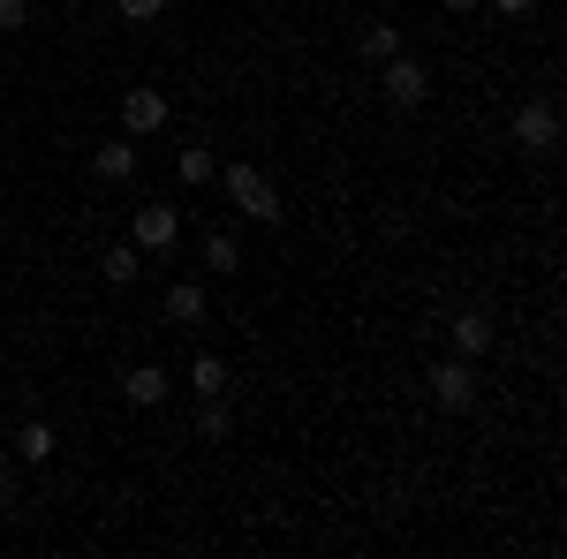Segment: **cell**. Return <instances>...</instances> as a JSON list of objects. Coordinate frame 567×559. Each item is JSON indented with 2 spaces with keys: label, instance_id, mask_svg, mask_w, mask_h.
Returning a JSON list of instances; mask_svg holds the SVG:
<instances>
[{
  "label": "cell",
  "instance_id": "obj_5",
  "mask_svg": "<svg viewBox=\"0 0 567 559\" xmlns=\"http://www.w3.org/2000/svg\"><path fill=\"white\" fill-rule=\"evenodd\" d=\"M432 401L446 416H462V408H477V363L470 355H454V363H439L432 371Z\"/></svg>",
  "mask_w": 567,
  "mask_h": 559
},
{
  "label": "cell",
  "instance_id": "obj_3",
  "mask_svg": "<svg viewBox=\"0 0 567 559\" xmlns=\"http://www.w3.org/2000/svg\"><path fill=\"white\" fill-rule=\"evenodd\" d=\"M130 242L144 250V258H175V242H182V213L175 205H136V219H130Z\"/></svg>",
  "mask_w": 567,
  "mask_h": 559
},
{
  "label": "cell",
  "instance_id": "obj_14",
  "mask_svg": "<svg viewBox=\"0 0 567 559\" xmlns=\"http://www.w3.org/2000/svg\"><path fill=\"white\" fill-rule=\"evenodd\" d=\"M205 265H213V272H243V242H235L227 227H213V235H205Z\"/></svg>",
  "mask_w": 567,
  "mask_h": 559
},
{
  "label": "cell",
  "instance_id": "obj_21",
  "mask_svg": "<svg viewBox=\"0 0 567 559\" xmlns=\"http://www.w3.org/2000/svg\"><path fill=\"white\" fill-rule=\"evenodd\" d=\"M446 8H454V15H470V8H484V0H446Z\"/></svg>",
  "mask_w": 567,
  "mask_h": 559
},
{
  "label": "cell",
  "instance_id": "obj_18",
  "mask_svg": "<svg viewBox=\"0 0 567 559\" xmlns=\"http://www.w3.org/2000/svg\"><path fill=\"white\" fill-rule=\"evenodd\" d=\"M31 23V0H0V31H23Z\"/></svg>",
  "mask_w": 567,
  "mask_h": 559
},
{
  "label": "cell",
  "instance_id": "obj_12",
  "mask_svg": "<svg viewBox=\"0 0 567 559\" xmlns=\"http://www.w3.org/2000/svg\"><path fill=\"white\" fill-rule=\"evenodd\" d=\"M167 318H175V325H197V318H205V288H197V280H175V288H167Z\"/></svg>",
  "mask_w": 567,
  "mask_h": 559
},
{
  "label": "cell",
  "instance_id": "obj_1",
  "mask_svg": "<svg viewBox=\"0 0 567 559\" xmlns=\"http://www.w3.org/2000/svg\"><path fill=\"white\" fill-rule=\"evenodd\" d=\"M219 189H227V205H235L243 219H258V227H280V189L265 182V167L235 159V167L219 174Z\"/></svg>",
  "mask_w": 567,
  "mask_h": 559
},
{
  "label": "cell",
  "instance_id": "obj_2",
  "mask_svg": "<svg viewBox=\"0 0 567 559\" xmlns=\"http://www.w3.org/2000/svg\"><path fill=\"white\" fill-rule=\"evenodd\" d=\"M515 144H523L529 159H553L560 152V106L553 99H523L515 106Z\"/></svg>",
  "mask_w": 567,
  "mask_h": 559
},
{
  "label": "cell",
  "instance_id": "obj_22",
  "mask_svg": "<svg viewBox=\"0 0 567 559\" xmlns=\"http://www.w3.org/2000/svg\"><path fill=\"white\" fill-rule=\"evenodd\" d=\"M0 499H8V462H0Z\"/></svg>",
  "mask_w": 567,
  "mask_h": 559
},
{
  "label": "cell",
  "instance_id": "obj_11",
  "mask_svg": "<svg viewBox=\"0 0 567 559\" xmlns=\"http://www.w3.org/2000/svg\"><path fill=\"white\" fill-rule=\"evenodd\" d=\"M53 446H61V438H53V424H23V431H16V454H23L31 469H45V462H53Z\"/></svg>",
  "mask_w": 567,
  "mask_h": 559
},
{
  "label": "cell",
  "instance_id": "obj_19",
  "mask_svg": "<svg viewBox=\"0 0 567 559\" xmlns=\"http://www.w3.org/2000/svg\"><path fill=\"white\" fill-rule=\"evenodd\" d=\"M114 8H122V15H130V23H152V15H159V8H167V0H114Z\"/></svg>",
  "mask_w": 567,
  "mask_h": 559
},
{
  "label": "cell",
  "instance_id": "obj_15",
  "mask_svg": "<svg viewBox=\"0 0 567 559\" xmlns=\"http://www.w3.org/2000/svg\"><path fill=\"white\" fill-rule=\"evenodd\" d=\"M175 167H182V182L197 189V182H213V174H219V159H213V144H182V159H175Z\"/></svg>",
  "mask_w": 567,
  "mask_h": 559
},
{
  "label": "cell",
  "instance_id": "obj_7",
  "mask_svg": "<svg viewBox=\"0 0 567 559\" xmlns=\"http://www.w3.org/2000/svg\"><path fill=\"white\" fill-rule=\"evenodd\" d=\"M446 333H454V355H470V363H477L484 348L499 341V325H492L484 310H454V325H446Z\"/></svg>",
  "mask_w": 567,
  "mask_h": 559
},
{
  "label": "cell",
  "instance_id": "obj_9",
  "mask_svg": "<svg viewBox=\"0 0 567 559\" xmlns=\"http://www.w3.org/2000/svg\"><path fill=\"white\" fill-rule=\"evenodd\" d=\"M99 272H106V288H130L136 272H144V250L136 242H114V250H99Z\"/></svg>",
  "mask_w": 567,
  "mask_h": 559
},
{
  "label": "cell",
  "instance_id": "obj_6",
  "mask_svg": "<svg viewBox=\"0 0 567 559\" xmlns=\"http://www.w3.org/2000/svg\"><path fill=\"white\" fill-rule=\"evenodd\" d=\"M122 130H130V136L167 130V91H159V84H136L130 99H122Z\"/></svg>",
  "mask_w": 567,
  "mask_h": 559
},
{
  "label": "cell",
  "instance_id": "obj_10",
  "mask_svg": "<svg viewBox=\"0 0 567 559\" xmlns=\"http://www.w3.org/2000/svg\"><path fill=\"white\" fill-rule=\"evenodd\" d=\"M91 174H99V182H130L136 174V144H99V152H91Z\"/></svg>",
  "mask_w": 567,
  "mask_h": 559
},
{
  "label": "cell",
  "instance_id": "obj_16",
  "mask_svg": "<svg viewBox=\"0 0 567 559\" xmlns=\"http://www.w3.org/2000/svg\"><path fill=\"white\" fill-rule=\"evenodd\" d=\"M363 53H371V61H393V53H401V31H393V23H363Z\"/></svg>",
  "mask_w": 567,
  "mask_h": 559
},
{
  "label": "cell",
  "instance_id": "obj_20",
  "mask_svg": "<svg viewBox=\"0 0 567 559\" xmlns=\"http://www.w3.org/2000/svg\"><path fill=\"white\" fill-rule=\"evenodd\" d=\"M492 8H499V15H529V0H492Z\"/></svg>",
  "mask_w": 567,
  "mask_h": 559
},
{
  "label": "cell",
  "instance_id": "obj_13",
  "mask_svg": "<svg viewBox=\"0 0 567 559\" xmlns=\"http://www.w3.org/2000/svg\"><path fill=\"white\" fill-rule=\"evenodd\" d=\"M189 386H197V401H219V393H227V363H219V355H197V363H189Z\"/></svg>",
  "mask_w": 567,
  "mask_h": 559
},
{
  "label": "cell",
  "instance_id": "obj_4",
  "mask_svg": "<svg viewBox=\"0 0 567 559\" xmlns=\"http://www.w3.org/2000/svg\"><path fill=\"white\" fill-rule=\"evenodd\" d=\"M379 91H386L393 114H416V106L432 99V69H424V61H409V53H393L386 76H379Z\"/></svg>",
  "mask_w": 567,
  "mask_h": 559
},
{
  "label": "cell",
  "instance_id": "obj_8",
  "mask_svg": "<svg viewBox=\"0 0 567 559\" xmlns=\"http://www.w3.org/2000/svg\"><path fill=\"white\" fill-rule=\"evenodd\" d=\"M122 401H130V408H159V401H167V371H159V363H130V371H122Z\"/></svg>",
  "mask_w": 567,
  "mask_h": 559
},
{
  "label": "cell",
  "instance_id": "obj_17",
  "mask_svg": "<svg viewBox=\"0 0 567 559\" xmlns=\"http://www.w3.org/2000/svg\"><path fill=\"white\" fill-rule=\"evenodd\" d=\"M197 431H205V438H227V431H235V416H227V393L197 408Z\"/></svg>",
  "mask_w": 567,
  "mask_h": 559
}]
</instances>
